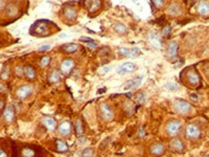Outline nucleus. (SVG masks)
Listing matches in <instances>:
<instances>
[{"label":"nucleus","mask_w":209,"mask_h":157,"mask_svg":"<svg viewBox=\"0 0 209 157\" xmlns=\"http://www.w3.org/2000/svg\"><path fill=\"white\" fill-rule=\"evenodd\" d=\"M56 150L59 152H67L68 151V146L65 141L60 140V139H56Z\"/></svg>","instance_id":"obj_24"},{"label":"nucleus","mask_w":209,"mask_h":157,"mask_svg":"<svg viewBox=\"0 0 209 157\" xmlns=\"http://www.w3.org/2000/svg\"><path fill=\"white\" fill-rule=\"evenodd\" d=\"M81 41H86V42H91L93 41L91 38H87V37H81Z\"/></svg>","instance_id":"obj_41"},{"label":"nucleus","mask_w":209,"mask_h":157,"mask_svg":"<svg viewBox=\"0 0 209 157\" xmlns=\"http://www.w3.org/2000/svg\"><path fill=\"white\" fill-rule=\"evenodd\" d=\"M14 117H15L14 109H13L11 105H9V106H6V108L3 112V119L6 123H12Z\"/></svg>","instance_id":"obj_12"},{"label":"nucleus","mask_w":209,"mask_h":157,"mask_svg":"<svg viewBox=\"0 0 209 157\" xmlns=\"http://www.w3.org/2000/svg\"><path fill=\"white\" fill-rule=\"evenodd\" d=\"M59 80H60V74H59V72L56 70H53L49 77V81L51 83H56Z\"/></svg>","instance_id":"obj_29"},{"label":"nucleus","mask_w":209,"mask_h":157,"mask_svg":"<svg viewBox=\"0 0 209 157\" xmlns=\"http://www.w3.org/2000/svg\"><path fill=\"white\" fill-rule=\"evenodd\" d=\"M16 73H17L18 77H22L23 73H24V71H23V68H21L20 66L16 67Z\"/></svg>","instance_id":"obj_38"},{"label":"nucleus","mask_w":209,"mask_h":157,"mask_svg":"<svg viewBox=\"0 0 209 157\" xmlns=\"http://www.w3.org/2000/svg\"><path fill=\"white\" fill-rule=\"evenodd\" d=\"M201 136V129L198 125L189 124L185 128V137L187 139H197Z\"/></svg>","instance_id":"obj_1"},{"label":"nucleus","mask_w":209,"mask_h":157,"mask_svg":"<svg viewBox=\"0 0 209 157\" xmlns=\"http://www.w3.org/2000/svg\"><path fill=\"white\" fill-rule=\"evenodd\" d=\"M169 33H171V26H169V25H166V26H165V27L163 28V30H162V34H163V36H167Z\"/></svg>","instance_id":"obj_37"},{"label":"nucleus","mask_w":209,"mask_h":157,"mask_svg":"<svg viewBox=\"0 0 209 157\" xmlns=\"http://www.w3.org/2000/svg\"><path fill=\"white\" fill-rule=\"evenodd\" d=\"M83 155L84 156H92L93 155V151L91 150V149H85L84 151H83Z\"/></svg>","instance_id":"obj_36"},{"label":"nucleus","mask_w":209,"mask_h":157,"mask_svg":"<svg viewBox=\"0 0 209 157\" xmlns=\"http://www.w3.org/2000/svg\"><path fill=\"white\" fill-rule=\"evenodd\" d=\"M177 50H178V43H177V42L176 41L169 42L168 45H167V50H166L167 57L172 58V59L176 58V56H177Z\"/></svg>","instance_id":"obj_10"},{"label":"nucleus","mask_w":209,"mask_h":157,"mask_svg":"<svg viewBox=\"0 0 209 157\" xmlns=\"http://www.w3.org/2000/svg\"><path fill=\"white\" fill-rule=\"evenodd\" d=\"M3 7H4V2L0 0V10H2Z\"/></svg>","instance_id":"obj_48"},{"label":"nucleus","mask_w":209,"mask_h":157,"mask_svg":"<svg viewBox=\"0 0 209 157\" xmlns=\"http://www.w3.org/2000/svg\"><path fill=\"white\" fill-rule=\"evenodd\" d=\"M64 15H65V17L67 18L68 20H73L74 18H75L76 16V12L75 10L73 9V7H66L65 10H64Z\"/></svg>","instance_id":"obj_21"},{"label":"nucleus","mask_w":209,"mask_h":157,"mask_svg":"<svg viewBox=\"0 0 209 157\" xmlns=\"http://www.w3.org/2000/svg\"><path fill=\"white\" fill-rule=\"evenodd\" d=\"M0 91H1V92L6 91V86H4L3 84H0Z\"/></svg>","instance_id":"obj_45"},{"label":"nucleus","mask_w":209,"mask_h":157,"mask_svg":"<svg viewBox=\"0 0 209 157\" xmlns=\"http://www.w3.org/2000/svg\"><path fill=\"white\" fill-rule=\"evenodd\" d=\"M23 71H24V74L26 75L28 78H33L36 77V72L32 66H25L23 68Z\"/></svg>","instance_id":"obj_25"},{"label":"nucleus","mask_w":209,"mask_h":157,"mask_svg":"<svg viewBox=\"0 0 209 157\" xmlns=\"http://www.w3.org/2000/svg\"><path fill=\"white\" fill-rule=\"evenodd\" d=\"M108 70H109V67H106V68H104V69H103V71H108Z\"/></svg>","instance_id":"obj_49"},{"label":"nucleus","mask_w":209,"mask_h":157,"mask_svg":"<svg viewBox=\"0 0 209 157\" xmlns=\"http://www.w3.org/2000/svg\"><path fill=\"white\" fill-rule=\"evenodd\" d=\"M186 80L192 86H198L200 84V77L195 70H189L186 73Z\"/></svg>","instance_id":"obj_4"},{"label":"nucleus","mask_w":209,"mask_h":157,"mask_svg":"<svg viewBox=\"0 0 209 157\" xmlns=\"http://www.w3.org/2000/svg\"><path fill=\"white\" fill-rule=\"evenodd\" d=\"M42 123H43V125L45 126V128L48 131H53V130H55L56 122H55V119H53L48 117V116H44L42 119Z\"/></svg>","instance_id":"obj_15"},{"label":"nucleus","mask_w":209,"mask_h":157,"mask_svg":"<svg viewBox=\"0 0 209 157\" xmlns=\"http://www.w3.org/2000/svg\"><path fill=\"white\" fill-rule=\"evenodd\" d=\"M100 5V1L99 0H89L87 1V6H88V10L90 12H94L99 7Z\"/></svg>","instance_id":"obj_22"},{"label":"nucleus","mask_w":209,"mask_h":157,"mask_svg":"<svg viewBox=\"0 0 209 157\" xmlns=\"http://www.w3.org/2000/svg\"><path fill=\"white\" fill-rule=\"evenodd\" d=\"M50 47H51V46L49 45V44H47V45H43V46H41L40 48L38 49V50H39V51H44V50H48V49H49Z\"/></svg>","instance_id":"obj_39"},{"label":"nucleus","mask_w":209,"mask_h":157,"mask_svg":"<svg viewBox=\"0 0 209 157\" xmlns=\"http://www.w3.org/2000/svg\"><path fill=\"white\" fill-rule=\"evenodd\" d=\"M167 13L171 15H180L182 13V10L181 7H180V5H178L177 3H172L168 6V9H167Z\"/></svg>","instance_id":"obj_18"},{"label":"nucleus","mask_w":209,"mask_h":157,"mask_svg":"<svg viewBox=\"0 0 209 157\" xmlns=\"http://www.w3.org/2000/svg\"><path fill=\"white\" fill-rule=\"evenodd\" d=\"M139 136H143L144 135V129L143 128H141L140 130H139V134H138Z\"/></svg>","instance_id":"obj_46"},{"label":"nucleus","mask_w":209,"mask_h":157,"mask_svg":"<svg viewBox=\"0 0 209 157\" xmlns=\"http://www.w3.org/2000/svg\"><path fill=\"white\" fill-rule=\"evenodd\" d=\"M2 106H3V103H2V102H0V108H2Z\"/></svg>","instance_id":"obj_50"},{"label":"nucleus","mask_w":209,"mask_h":157,"mask_svg":"<svg viewBox=\"0 0 209 157\" xmlns=\"http://www.w3.org/2000/svg\"><path fill=\"white\" fill-rule=\"evenodd\" d=\"M85 141H86V137H84V136H83V137H79V143H84Z\"/></svg>","instance_id":"obj_43"},{"label":"nucleus","mask_w":209,"mask_h":157,"mask_svg":"<svg viewBox=\"0 0 209 157\" xmlns=\"http://www.w3.org/2000/svg\"><path fill=\"white\" fill-rule=\"evenodd\" d=\"M125 109L127 110L128 114H132L133 110H134V106L132 103H130V102H127V103H125Z\"/></svg>","instance_id":"obj_32"},{"label":"nucleus","mask_w":209,"mask_h":157,"mask_svg":"<svg viewBox=\"0 0 209 157\" xmlns=\"http://www.w3.org/2000/svg\"><path fill=\"white\" fill-rule=\"evenodd\" d=\"M49 62H50V58L49 57H43L42 59H41V61H40V64H41V66H42V67H44V66H47V65L49 64Z\"/></svg>","instance_id":"obj_33"},{"label":"nucleus","mask_w":209,"mask_h":157,"mask_svg":"<svg viewBox=\"0 0 209 157\" xmlns=\"http://www.w3.org/2000/svg\"><path fill=\"white\" fill-rule=\"evenodd\" d=\"M71 129V125L68 120H64L59 126V133L62 135H68Z\"/></svg>","instance_id":"obj_14"},{"label":"nucleus","mask_w":209,"mask_h":157,"mask_svg":"<svg viewBox=\"0 0 209 157\" xmlns=\"http://www.w3.org/2000/svg\"><path fill=\"white\" fill-rule=\"evenodd\" d=\"M197 12L201 16L207 17L209 16V3L205 0H201L200 2L197 4Z\"/></svg>","instance_id":"obj_5"},{"label":"nucleus","mask_w":209,"mask_h":157,"mask_svg":"<svg viewBox=\"0 0 209 157\" xmlns=\"http://www.w3.org/2000/svg\"><path fill=\"white\" fill-rule=\"evenodd\" d=\"M46 30H47V25H46L45 21H39V22L37 21V23H35L32 27V30H35L38 35H44Z\"/></svg>","instance_id":"obj_9"},{"label":"nucleus","mask_w":209,"mask_h":157,"mask_svg":"<svg viewBox=\"0 0 209 157\" xmlns=\"http://www.w3.org/2000/svg\"><path fill=\"white\" fill-rule=\"evenodd\" d=\"M204 71H205V74L209 78V64H207L205 67H204Z\"/></svg>","instance_id":"obj_40"},{"label":"nucleus","mask_w":209,"mask_h":157,"mask_svg":"<svg viewBox=\"0 0 209 157\" xmlns=\"http://www.w3.org/2000/svg\"><path fill=\"white\" fill-rule=\"evenodd\" d=\"M174 108L180 114H188L192 111V106L183 99H176L174 102Z\"/></svg>","instance_id":"obj_2"},{"label":"nucleus","mask_w":209,"mask_h":157,"mask_svg":"<svg viewBox=\"0 0 209 157\" xmlns=\"http://www.w3.org/2000/svg\"><path fill=\"white\" fill-rule=\"evenodd\" d=\"M75 131H76V133H79V134L83 132V126H82L81 120H76V123H75Z\"/></svg>","instance_id":"obj_34"},{"label":"nucleus","mask_w":209,"mask_h":157,"mask_svg":"<svg viewBox=\"0 0 209 157\" xmlns=\"http://www.w3.org/2000/svg\"><path fill=\"white\" fill-rule=\"evenodd\" d=\"M21 154L23 156H33L36 154L35 151H33L30 148H24L21 152Z\"/></svg>","instance_id":"obj_30"},{"label":"nucleus","mask_w":209,"mask_h":157,"mask_svg":"<svg viewBox=\"0 0 209 157\" xmlns=\"http://www.w3.org/2000/svg\"><path fill=\"white\" fill-rule=\"evenodd\" d=\"M149 41L151 42V44L156 48L160 49L161 48V41H160L159 37L157 36V34L155 33H151L149 35Z\"/></svg>","instance_id":"obj_16"},{"label":"nucleus","mask_w":209,"mask_h":157,"mask_svg":"<svg viewBox=\"0 0 209 157\" xmlns=\"http://www.w3.org/2000/svg\"><path fill=\"white\" fill-rule=\"evenodd\" d=\"M62 48H63L64 51L70 54V52H74L75 50H77L79 46H77L76 44H74V43H68V44H65L64 46H62Z\"/></svg>","instance_id":"obj_23"},{"label":"nucleus","mask_w":209,"mask_h":157,"mask_svg":"<svg viewBox=\"0 0 209 157\" xmlns=\"http://www.w3.org/2000/svg\"><path fill=\"white\" fill-rule=\"evenodd\" d=\"M87 44H88V46L90 48H94V47H96V44L95 43H91V42H87Z\"/></svg>","instance_id":"obj_42"},{"label":"nucleus","mask_w":209,"mask_h":157,"mask_svg":"<svg viewBox=\"0 0 209 157\" xmlns=\"http://www.w3.org/2000/svg\"><path fill=\"white\" fill-rule=\"evenodd\" d=\"M113 28H114V30L118 34H125L126 31H127L126 26L123 24H121V23H115L114 26H113Z\"/></svg>","instance_id":"obj_26"},{"label":"nucleus","mask_w":209,"mask_h":157,"mask_svg":"<svg viewBox=\"0 0 209 157\" xmlns=\"http://www.w3.org/2000/svg\"><path fill=\"white\" fill-rule=\"evenodd\" d=\"M33 92V87L32 86H29V85H23L21 86V87H19L18 88V90H17V96L19 99H25L26 98L27 95H29L30 93Z\"/></svg>","instance_id":"obj_7"},{"label":"nucleus","mask_w":209,"mask_h":157,"mask_svg":"<svg viewBox=\"0 0 209 157\" xmlns=\"http://www.w3.org/2000/svg\"><path fill=\"white\" fill-rule=\"evenodd\" d=\"M100 114H102V117L104 120H110L113 117L112 109H111L107 104L100 105Z\"/></svg>","instance_id":"obj_6"},{"label":"nucleus","mask_w":209,"mask_h":157,"mask_svg":"<svg viewBox=\"0 0 209 157\" xmlns=\"http://www.w3.org/2000/svg\"><path fill=\"white\" fill-rule=\"evenodd\" d=\"M190 98L192 101H198V95L197 94H190Z\"/></svg>","instance_id":"obj_44"},{"label":"nucleus","mask_w":209,"mask_h":157,"mask_svg":"<svg viewBox=\"0 0 209 157\" xmlns=\"http://www.w3.org/2000/svg\"><path fill=\"white\" fill-rule=\"evenodd\" d=\"M181 128V122L179 120H171L168 124L166 125V132L168 133V135L174 136L178 133V131Z\"/></svg>","instance_id":"obj_3"},{"label":"nucleus","mask_w":209,"mask_h":157,"mask_svg":"<svg viewBox=\"0 0 209 157\" xmlns=\"http://www.w3.org/2000/svg\"><path fill=\"white\" fill-rule=\"evenodd\" d=\"M18 13V9L16 7V5L14 4H9L6 6V14L10 16H14Z\"/></svg>","instance_id":"obj_27"},{"label":"nucleus","mask_w":209,"mask_h":157,"mask_svg":"<svg viewBox=\"0 0 209 157\" xmlns=\"http://www.w3.org/2000/svg\"><path fill=\"white\" fill-rule=\"evenodd\" d=\"M135 70V65L131 62H127L125 64H121L119 67L117 68V73L119 74H125L127 72H132Z\"/></svg>","instance_id":"obj_8"},{"label":"nucleus","mask_w":209,"mask_h":157,"mask_svg":"<svg viewBox=\"0 0 209 157\" xmlns=\"http://www.w3.org/2000/svg\"><path fill=\"white\" fill-rule=\"evenodd\" d=\"M164 151V147L163 145H161V143H155L151 147V152L152 154H155V155H160V154H162Z\"/></svg>","instance_id":"obj_20"},{"label":"nucleus","mask_w":209,"mask_h":157,"mask_svg":"<svg viewBox=\"0 0 209 157\" xmlns=\"http://www.w3.org/2000/svg\"><path fill=\"white\" fill-rule=\"evenodd\" d=\"M171 147L177 152H182L183 149H184L183 143L179 139V138H175V139H172V143H171Z\"/></svg>","instance_id":"obj_17"},{"label":"nucleus","mask_w":209,"mask_h":157,"mask_svg":"<svg viewBox=\"0 0 209 157\" xmlns=\"http://www.w3.org/2000/svg\"><path fill=\"white\" fill-rule=\"evenodd\" d=\"M140 83H141V78H136L126 84L123 89H125V90H130V89H133V88L137 87L138 85H140Z\"/></svg>","instance_id":"obj_19"},{"label":"nucleus","mask_w":209,"mask_h":157,"mask_svg":"<svg viewBox=\"0 0 209 157\" xmlns=\"http://www.w3.org/2000/svg\"><path fill=\"white\" fill-rule=\"evenodd\" d=\"M165 88H166L167 90H178V89H179V85L176 83H167L166 85H165Z\"/></svg>","instance_id":"obj_31"},{"label":"nucleus","mask_w":209,"mask_h":157,"mask_svg":"<svg viewBox=\"0 0 209 157\" xmlns=\"http://www.w3.org/2000/svg\"><path fill=\"white\" fill-rule=\"evenodd\" d=\"M163 2H164V0H153L154 5L156 7H159V9L163 5Z\"/></svg>","instance_id":"obj_35"},{"label":"nucleus","mask_w":209,"mask_h":157,"mask_svg":"<svg viewBox=\"0 0 209 157\" xmlns=\"http://www.w3.org/2000/svg\"><path fill=\"white\" fill-rule=\"evenodd\" d=\"M139 51V49L137 47H134L132 49H128V48H125V47H121L119 48V52L121 54H123V56L128 57V58H136V54H137V52Z\"/></svg>","instance_id":"obj_13"},{"label":"nucleus","mask_w":209,"mask_h":157,"mask_svg":"<svg viewBox=\"0 0 209 157\" xmlns=\"http://www.w3.org/2000/svg\"><path fill=\"white\" fill-rule=\"evenodd\" d=\"M0 69H1V67H0Z\"/></svg>","instance_id":"obj_51"},{"label":"nucleus","mask_w":209,"mask_h":157,"mask_svg":"<svg viewBox=\"0 0 209 157\" xmlns=\"http://www.w3.org/2000/svg\"><path fill=\"white\" fill-rule=\"evenodd\" d=\"M73 66H74L73 60H70V59L64 60L61 64V71L65 73V74H68V73L70 72V70L73 68Z\"/></svg>","instance_id":"obj_11"},{"label":"nucleus","mask_w":209,"mask_h":157,"mask_svg":"<svg viewBox=\"0 0 209 157\" xmlns=\"http://www.w3.org/2000/svg\"><path fill=\"white\" fill-rule=\"evenodd\" d=\"M0 156H6V153L3 150H1V149H0Z\"/></svg>","instance_id":"obj_47"},{"label":"nucleus","mask_w":209,"mask_h":157,"mask_svg":"<svg viewBox=\"0 0 209 157\" xmlns=\"http://www.w3.org/2000/svg\"><path fill=\"white\" fill-rule=\"evenodd\" d=\"M136 101L138 102L139 104H144L145 103V101H146V95H145V93L144 92H139L136 94Z\"/></svg>","instance_id":"obj_28"}]
</instances>
